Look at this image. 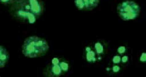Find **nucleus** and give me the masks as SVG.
Instances as JSON below:
<instances>
[{
    "label": "nucleus",
    "instance_id": "nucleus-7",
    "mask_svg": "<svg viewBox=\"0 0 146 77\" xmlns=\"http://www.w3.org/2000/svg\"><path fill=\"white\" fill-rule=\"evenodd\" d=\"M21 0H1V1L3 3H15Z\"/></svg>",
    "mask_w": 146,
    "mask_h": 77
},
{
    "label": "nucleus",
    "instance_id": "nucleus-5",
    "mask_svg": "<svg viewBox=\"0 0 146 77\" xmlns=\"http://www.w3.org/2000/svg\"><path fill=\"white\" fill-rule=\"evenodd\" d=\"M99 0H75L76 6L80 10H91L98 5Z\"/></svg>",
    "mask_w": 146,
    "mask_h": 77
},
{
    "label": "nucleus",
    "instance_id": "nucleus-1",
    "mask_svg": "<svg viewBox=\"0 0 146 77\" xmlns=\"http://www.w3.org/2000/svg\"><path fill=\"white\" fill-rule=\"evenodd\" d=\"M13 7L17 17L30 23L35 22L42 12V7L38 0H21L14 3Z\"/></svg>",
    "mask_w": 146,
    "mask_h": 77
},
{
    "label": "nucleus",
    "instance_id": "nucleus-3",
    "mask_svg": "<svg viewBox=\"0 0 146 77\" xmlns=\"http://www.w3.org/2000/svg\"><path fill=\"white\" fill-rule=\"evenodd\" d=\"M118 13L124 20H132L139 15L140 7L136 3L132 1H125L120 4L117 8Z\"/></svg>",
    "mask_w": 146,
    "mask_h": 77
},
{
    "label": "nucleus",
    "instance_id": "nucleus-6",
    "mask_svg": "<svg viewBox=\"0 0 146 77\" xmlns=\"http://www.w3.org/2000/svg\"><path fill=\"white\" fill-rule=\"evenodd\" d=\"M9 59L8 54L6 49L3 46H1V68L5 67Z\"/></svg>",
    "mask_w": 146,
    "mask_h": 77
},
{
    "label": "nucleus",
    "instance_id": "nucleus-2",
    "mask_svg": "<svg viewBox=\"0 0 146 77\" xmlns=\"http://www.w3.org/2000/svg\"><path fill=\"white\" fill-rule=\"evenodd\" d=\"M49 47L46 41L36 36L27 38L22 46V52L24 55L29 58L43 56L48 52Z\"/></svg>",
    "mask_w": 146,
    "mask_h": 77
},
{
    "label": "nucleus",
    "instance_id": "nucleus-4",
    "mask_svg": "<svg viewBox=\"0 0 146 77\" xmlns=\"http://www.w3.org/2000/svg\"><path fill=\"white\" fill-rule=\"evenodd\" d=\"M52 65L50 70L51 76H59L68 70V65L64 61H60L56 58H54L52 61Z\"/></svg>",
    "mask_w": 146,
    "mask_h": 77
}]
</instances>
